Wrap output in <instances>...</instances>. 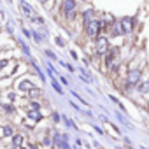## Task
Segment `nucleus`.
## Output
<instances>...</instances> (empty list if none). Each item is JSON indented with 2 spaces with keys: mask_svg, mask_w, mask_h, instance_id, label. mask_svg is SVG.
Wrapping results in <instances>:
<instances>
[{
  "mask_svg": "<svg viewBox=\"0 0 149 149\" xmlns=\"http://www.w3.org/2000/svg\"><path fill=\"white\" fill-rule=\"evenodd\" d=\"M19 7L23 9V13H25L26 16H32V7H30L26 2H19Z\"/></svg>",
  "mask_w": 149,
  "mask_h": 149,
  "instance_id": "39448f33",
  "label": "nucleus"
},
{
  "mask_svg": "<svg viewBox=\"0 0 149 149\" xmlns=\"http://www.w3.org/2000/svg\"><path fill=\"white\" fill-rule=\"evenodd\" d=\"M13 142H14V146L18 147V146L23 144V137H21V135H14V137H13Z\"/></svg>",
  "mask_w": 149,
  "mask_h": 149,
  "instance_id": "6e6552de",
  "label": "nucleus"
},
{
  "mask_svg": "<svg viewBox=\"0 0 149 149\" xmlns=\"http://www.w3.org/2000/svg\"><path fill=\"white\" fill-rule=\"evenodd\" d=\"M97 51L100 54L107 53V39L105 37H98V42H97Z\"/></svg>",
  "mask_w": 149,
  "mask_h": 149,
  "instance_id": "7ed1b4c3",
  "label": "nucleus"
},
{
  "mask_svg": "<svg viewBox=\"0 0 149 149\" xmlns=\"http://www.w3.org/2000/svg\"><path fill=\"white\" fill-rule=\"evenodd\" d=\"M91 18H93V11H86L84 13V25H88L91 21Z\"/></svg>",
  "mask_w": 149,
  "mask_h": 149,
  "instance_id": "0eeeda50",
  "label": "nucleus"
},
{
  "mask_svg": "<svg viewBox=\"0 0 149 149\" xmlns=\"http://www.w3.org/2000/svg\"><path fill=\"white\" fill-rule=\"evenodd\" d=\"M139 90H140L142 93H144V91H149V83H144V84H142V86H140Z\"/></svg>",
  "mask_w": 149,
  "mask_h": 149,
  "instance_id": "9b49d317",
  "label": "nucleus"
},
{
  "mask_svg": "<svg viewBox=\"0 0 149 149\" xmlns=\"http://www.w3.org/2000/svg\"><path fill=\"white\" fill-rule=\"evenodd\" d=\"M7 65V60H0V68H4Z\"/></svg>",
  "mask_w": 149,
  "mask_h": 149,
  "instance_id": "f8f14e48",
  "label": "nucleus"
},
{
  "mask_svg": "<svg viewBox=\"0 0 149 149\" xmlns=\"http://www.w3.org/2000/svg\"><path fill=\"white\" fill-rule=\"evenodd\" d=\"M19 88H21V90H33V84H32L30 81H23V83L19 84Z\"/></svg>",
  "mask_w": 149,
  "mask_h": 149,
  "instance_id": "423d86ee",
  "label": "nucleus"
},
{
  "mask_svg": "<svg viewBox=\"0 0 149 149\" xmlns=\"http://www.w3.org/2000/svg\"><path fill=\"white\" fill-rule=\"evenodd\" d=\"M53 86H54V90H56V91H58V93H61V88H60V86H58V84H56V83H53Z\"/></svg>",
  "mask_w": 149,
  "mask_h": 149,
  "instance_id": "ddd939ff",
  "label": "nucleus"
},
{
  "mask_svg": "<svg viewBox=\"0 0 149 149\" xmlns=\"http://www.w3.org/2000/svg\"><path fill=\"white\" fill-rule=\"evenodd\" d=\"M28 118H32V119H40L42 116H40V114L37 112V109H35V111H32V112H28Z\"/></svg>",
  "mask_w": 149,
  "mask_h": 149,
  "instance_id": "1a4fd4ad",
  "label": "nucleus"
},
{
  "mask_svg": "<svg viewBox=\"0 0 149 149\" xmlns=\"http://www.w3.org/2000/svg\"><path fill=\"white\" fill-rule=\"evenodd\" d=\"M139 77H140V70H139V68H135V70H132V72H130V83L139 81Z\"/></svg>",
  "mask_w": 149,
  "mask_h": 149,
  "instance_id": "20e7f679",
  "label": "nucleus"
},
{
  "mask_svg": "<svg viewBox=\"0 0 149 149\" xmlns=\"http://www.w3.org/2000/svg\"><path fill=\"white\" fill-rule=\"evenodd\" d=\"M30 149H37V147H30Z\"/></svg>",
  "mask_w": 149,
  "mask_h": 149,
  "instance_id": "2eb2a0df",
  "label": "nucleus"
},
{
  "mask_svg": "<svg viewBox=\"0 0 149 149\" xmlns=\"http://www.w3.org/2000/svg\"><path fill=\"white\" fill-rule=\"evenodd\" d=\"M132 26H133V19L132 18H123L121 19V32L128 33V32H132Z\"/></svg>",
  "mask_w": 149,
  "mask_h": 149,
  "instance_id": "f257e3e1",
  "label": "nucleus"
},
{
  "mask_svg": "<svg viewBox=\"0 0 149 149\" xmlns=\"http://www.w3.org/2000/svg\"><path fill=\"white\" fill-rule=\"evenodd\" d=\"M40 2H42V4H46V2H47V0H40Z\"/></svg>",
  "mask_w": 149,
  "mask_h": 149,
  "instance_id": "4468645a",
  "label": "nucleus"
},
{
  "mask_svg": "<svg viewBox=\"0 0 149 149\" xmlns=\"http://www.w3.org/2000/svg\"><path fill=\"white\" fill-rule=\"evenodd\" d=\"M63 13H72L74 9H76V0H63V6H61Z\"/></svg>",
  "mask_w": 149,
  "mask_h": 149,
  "instance_id": "f03ea898",
  "label": "nucleus"
},
{
  "mask_svg": "<svg viewBox=\"0 0 149 149\" xmlns=\"http://www.w3.org/2000/svg\"><path fill=\"white\" fill-rule=\"evenodd\" d=\"M4 133H6L7 137H11V135H13V128H11V126H6V128H4Z\"/></svg>",
  "mask_w": 149,
  "mask_h": 149,
  "instance_id": "9d476101",
  "label": "nucleus"
}]
</instances>
